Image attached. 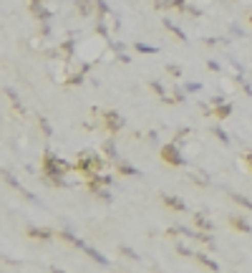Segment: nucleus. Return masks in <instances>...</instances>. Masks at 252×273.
I'll return each instance as SVG.
<instances>
[{
  "mask_svg": "<svg viewBox=\"0 0 252 273\" xmlns=\"http://www.w3.org/2000/svg\"><path fill=\"white\" fill-rule=\"evenodd\" d=\"M103 152L101 154H96L91 150H81L78 152V159H76V170L81 172V175H86V177H91V175H98V172H103Z\"/></svg>",
  "mask_w": 252,
  "mask_h": 273,
  "instance_id": "1",
  "label": "nucleus"
},
{
  "mask_svg": "<svg viewBox=\"0 0 252 273\" xmlns=\"http://www.w3.org/2000/svg\"><path fill=\"white\" fill-rule=\"evenodd\" d=\"M40 170H43V175H68L71 170H76V165H71V162L61 159L58 154H53L51 150H46L43 152V165H40Z\"/></svg>",
  "mask_w": 252,
  "mask_h": 273,
  "instance_id": "2",
  "label": "nucleus"
},
{
  "mask_svg": "<svg viewBox=\"0 0 252 273\" xmlns=\"http://www.w3.org/2000/svg\"><path fill=\"white\" fill-rule=\"evenodd\" d=\"M179 147H182V144H177L174 139L166 142V144H161V150H159L161 159H164L166 165H172V167H187V159H184V154H182Z\"/></svg>",
  "mask_w": 252,
  "mask_h": 273,
  "instance_id": "3",
  "label": "nucleus"
},
{
  "mask_svg": "<svg viewBox=\"0 0 252 273\" xmlns=\"http://www.w3.org/2000/svg\"><path fill=\"white\" fill-rule=\"evenodd\" d=\"M101 124H103V129H109L111 134H119L126 126V119L116 109H106V112H101Z\"/></svg>",
  "mask_w": 252,
  "mask_h": 273,
  "instance_id": "4",
  "label": "nucleus"
},
{
  "mask_svg": "<svg viewBox=\"0 0 252 273\" xmlns=\"http://www.w3.org/2000/svg\"><path fill=\"white\" fill-rule=\"evenodd\" d=\"M3 180L8 182V185H10L13 190H18V192H20V195H23L26 200H31V203H35V205H40V200H38V195H33L31 190H26V187H23V185L18 182V177L13 175V170H10V167H3Z\"/></svg>",
  "mask_w": 252,
  "mask_h": 273,
  "instance_id": "5",
  "label": "nucleus"
},
{
  "mask_svg": "<svg viewBox=\"0 0 252 273\" xmlns=\"http://www.w3.org/2000/svg\"><path fill=\"white\" fill-rule=\"evenodd\" d=\"M28 10H31V15L38 21V23H43V21H51V18H53V10H51V8H46V0H28Z\"/></svg>",
  "mask_w": 252,
  "mask_h": 273,
  "instance_id": "6",
  "label": "nucleus"
},
{
  "mask_svg": "<svg viewBox=\"0 0 252 273\" xmlns=\"http://www.w3.org/2000/svg\"><path fill=\"white\" fill-rule=\"evenodd\" d=\"M161 203L169 208V210H174V212H187V203L182 200V197H177V195H169V192H161Z\"/></svg>",
  "mask_w": 252,
  "mask_h": 273,
  "instance_id": "7",
  "label": "nucleus"
},
{
  "mask_svg": "<svg viewBox=\"0 0 252 273\" xmlns=\"http://www.w3.org/2000/svg\"><path fill=\"white\" fill-rule=\"evenodd\" d=\"M40 182L46 187H51V190H68L71 187V182L66 180V175H43Z\"/></svg>",
  "mask_w": 252,
  "mask_h": 273,
  "instance_id": "8",
  "label": "nucleus"
},
{
  "mask_svg": "<svg viewBox=\"0 0 252 273\" xmlns=\"http://www.w3.org/2000/svg\"><path fill=\"white\" fill-rule=\"evenodd\" d=\"M58 235H61V238L68 243V245L78 248V250H86V245H89V243L83 241V238H78V235H76V233H73L71 228H63V230H58Z\"/></svg>",
  "mask_w": 252,
  "mask_h": 273,
  "instance_id": "9",
  "label": "nucleus"
},
{
  "mask_svg": "<svg viewBox=\"0 0 252 273\" xmlns=\"http://www.w3.org/2000/svg\"><path fill=\"white\" fill-rule=\"evenodd\" d=\"M26 235L28 238H35V241H53V230H48V228H38V225H28L26 228Z\"/></svg>",
  "mask_w": 252,
  "mask_h": 273,
  "instance_id": "10",
  "label": "nucleus"
},
{
  "mask_svg": "<svg viewBox=\"0 0 252 273\" xmlns=\"http://www.w3.org/2000/svg\"><path fill=\"white\" fill-rule=\"evenodd\" d=\"M192 223H194L197 228H202V230H209V233L215 230V223H212V220L207 217V212H204V210L192 212Z\"/></svg>",
  "mask_w": 252,
  "mask_h": 273,
  "instance_id": "11",
  "label": "nucleus"
},
{
  "mask_svg": "<svg viewBox=\"0 0 252 273\" xmlns=\"http://www.w3.org/2000/svg\"><path fill=\"white\" fill-rule=\"evenodd\" d=\"M116 172H119V175H124V177H144V172H141L139 167L129 165V162H124V159H119V162H116Z\"/></svg>",
  "mask_w": 252,
  "mask_h": 273,
  "instance_id": "12",
  "label": "nucleus"
},
{
  "mask_svg": "<svg viewBox=\"0 0 252 273\" xmlns=\"http://www.w3.org/2000/svg\"><path fill=\"white\" fill-rule=\"evenodd\" d=\"M76 13H78L81 18L96 15V0H76Z\"/></svg>",
  "mask_w": 252,
  "mask_h": 273,
  "instance_id": "13",
  "label": "nucleus"
},
{
  "mask_svg": "<svg viewBox=\"0 0 252 273\" xmlns=\"http://www.w3.org/2000/svg\"><path fill=\"white\" fill-rule=\"evenodd\" d=\"M187 177L194 182L197 187H209V185H212V177L204 175L202 170H187Z\"/></svg>",
  "mask_w": 252,
  "mask_h": 273,
  "instance_id": "14",
  "label": "nucleus"
},
{
  "mask_svg": "<svg viewBox=\"0 0 252 273\" xmlns=\"http://www.w3.org/2000/svg\"><path fill=\"white\" fill-rule=\"evenodd\" d=\"M149 89L154 91V94H157V96L161 99V101H164V104H174L172 94H166V89H164V84H161V81H157V79H152V81H149Z\"/></svg>",
  "mask_w": 252,
  "mask_h": 273,
  "instance_id": "15",
  "label": "nucleus"
},
{
  "mask_svg": "<svg viewBox=\"0 0 252 273\" xmlns=\"http://www.w3.org/2000/svg\"><path fill=\"white\" fill-rule=\"evenodd\" d=\"M131 48L136 51V53H141V56H157L161 48H157V46H152V43H144V41H134L131 43Z\"/></svg>",
  "mask_w": 252,
  "mask_h": 273,
  "instance_id": "16",
  "label": "nucleus"
},
{
  "mask_svg": "<svg viewBox=\"0 0 252 273\" xmlns=\"http://www.w3.org/2000/svg\"><path fill=\"white\" fill-rule=\"evenodd\" d=\"M161 26H164V28L169 30V33H172V35H174L177 41H182V43H187V41H189V38H187V33H184V30L179 28L177 23H172L169 18H161Z\"/></svg>",
  "mask_w": 252,
  "mask_h": 273,
  "instance_id": "17",
  "label": "nucleus"
},
{
  "mask_svg": "<svg viewBox=\"0 0 252 273\" xmlns=\"http://www.w3.org/2000/svg\"><path fill=\"white\" fill-rule=\"evenodd\" d=\"M101 152H103V157L109 159V162H119L121 157H119V150H116V142L114 139H106L103 144H101Z\"/></svg>",
  "mask_w": 252,
  "mask_h": 273,
  "instance_id": "18",
  "label": "nucleus"
},
{
  "mask_svg": "<svg viewBox=\"0 0 252 273\" xmlns=\"http://www.w3.org/2000/svg\"><path fill=\"white\" fill-rule=\"evenodd\" d=\"M3 94L13 101V106H15V112L18 114H26V106H23V101H20V96H18V91L13 89V86H3Z\"/></svg>",
  "mask_w": 252,
  "mask_h": 273,
  "instance_id": "19",
  "label": "nucleus"
},
{
  "mask_svg": "<svg viewBox=\"0 0 252 273\" xmlns=\"http://www.w3.org/2000/svg\"><path fill=\"white\" fill-rule=\"evenodd\" d=\"M58 51H61V56H66L68 61L73 59V56H76V35H68L61 46H58Z\"/></svg>",
  "mask_w": 252,
  "mask_h": 273,
  "instance_id": "20",
  "label": "nucleus"
},
{
  "mask_svg": "<svg viewBox=\"0 0 252 273\" xmlns=\"http://www.w3.org/2000/svg\"><path fill=\"white\" fill-rule=\"evenodd\" d=\"M83 253H86V256L94 261L96 266H101V268H106V266H109V258H106L101 250H96L94 245H86V250H83Z\"/></svg>",
  "mask_w": 252,
  "mask_h": 273,
  "instance_id": "21",
  "label": "nucleus"
},
{
  "mask_svg": "<svg viewBox=\"0 0 252 273\" xmlns=\"http://www.w3.org/2000/svg\"><path fill=\"white\" fill-rule=\"evenodd\" d=\"M229 225L235 230H240V233H252V225L247 223V217H242V215H229Z\"/></svg>",
  "mask_w": 252,
  "mask_h": 273,
  "instance_id": "22",
  "label": "nucleus"
},
{
  "mask_svg": "<svg viewBox=\"0 0 252 273\" xmlns=\"http://www.w3.org/2000/svg\"><path fill=\"white\" fill-rule=\"evenodd\" d=\"M227 197H229L235 205H240V208H245V210H252V200L250 197H245L242 192H232V190H227Z\"/></svg>",
  "mask_w": 252,
  "mask_h": 273,
  "instance_id": "23",
  "label": "nucleus"
},
{
  "mask_svg": "<svg viewBox=\"0 0 252 273\" xmlns=\"http://www.w3.org/2000/svg\"><path fill=\"white\" fill-rule=\"evenodd\" d=\"M194 261H197V263H202V266H204V268H209V271H220V263H217L215 258H209L207 253H197V256H194Z\"/></svg>",
  "mask_w": 252,
  "mask_h": 273,
  "instance_id": "24",
  "label": "nucleus"
},
{
  "mask_svg": "<svg viewBox=\"0 0 252 273\" xmlns=\"http://www.w3.org/2000/svg\"><path fill=\"white\" fill-rule=\"evenodd\" d=\"M209 132H212V137H217V139H220V142L224 144V147H229V144H232V137H229V134H227L224 129H222L220 124H215V126H212Z\"/></svg>",
  "mask_w": 252,
  "mask_h": 273,
  "instance_id": "25",
  "label": "nucleus"
},
{
  "mask_svg": "<svg viewBox=\"0 0 252 273\" xmlns=\"http://www.w3.org/2000/svg\"><path fill=\"white\" fill-rule=\"evenodd\" d=\"M215 117H217V119H229V117H232V104H229V101H224V104H222V106H215Z\"/></svg>",
  "mask_w": 252,
  "mask_h": 273,
  "instance_id": "26",
  "label": "nucleus"
},
{
  "mask_svg": "<svg viewBox=\"0 0 252 273\" xmlns=\"http://www.w3.org/2000/svg\"><path fill=\"white\" fill-rule=\"evenodd\" d=\"M182 13H187L189 18H202V15H204V8H199V5H194V3L189 0L187 5H184V10H182Z\"/></svg>",
  "mask_w": 252,
  "mask_h": 273,
  "instance_id": "27",
  "label": "nucleus"
},
{
  "mask_svg": "<svg viewBox=\"0 0 252 273\" xmlns=\"http://www.w3.org/2000/svg\"><path fill=\"white\" fill-rule=\"evenodd\" d=\"M94 197H96V200H101L103 205H111V203H114V195H111V190H109V187H101Z\"/></svg>",
  "mask_w": 252,
  "mask_h": 273,
  "instance_id": "28",
  "label": "nucleus"
},
{
  "mask_svg": "<svg viewBox=\"0 0 252 273\" xmlns=\"http://www.w3.org/2000/svg\"><path fill=\"white\" fill-rule=\"evenodd\" d=\"M172 99H174V104H184V101H187L184 86H172Z\"/></svg>",
  "mask_w": 252,
  "mask_h": 273,
  "instance_id": "29",
  "label": "nucleus"
},
{
  "mask_svg": "<svg viewBox=\"0 0 252 273\" xmlns=\"http://www.w3.org/2000/svg\"><path fill=\"white\" fill-rule=\"evenodd\" d=\"M227 35H229V38H245V35H247V30L242 28L240 23H232V26L227 28Z\"/></svg>",
  "mask_w": 252,
  "mask_h": 273,
  "instance_id": "30",
  "label": "nucleus"
},
{
  "mask_svg": "<svg viewBox=\"0 0 252 273\" xmlns=\"http://www.w3.org/2000/svg\"><path fill=\"white\" fill-rule=\"evenodd\" d=\"M38 126H40V132H43V137H53V126L48 124V119H46L43 114H38Z\"/></svg>",
  "mask_w": 252,
  "mask_h": 273,
  "instance_id": "31",
  "label": "nucleus"
},
{
  "mask_svg": "<svg viewBox=\"0 0 252 273\" xmlns=\"http://www.w3.org/2000/svg\"><path fill=\"white\" fill-rule=\"evenodd\" d=\"M189 137H192V129H189V126H179V129H177V137H174V142H177V144H184Z\"/></svg>",
  "mask_w": 252,
  "mask_h": 273,
  "instance_id": "32",
  "label": "nucleus"
},
{
  "mask_svg": "<svg viewBox=\"0 0 252 273\" xmlns=\"http://www.w3.org/2000/svg\"><path fill=\"white\" fill-rule=\"evenodd\" d=\"M119 253H121L124 258H131V261H136V263L141 261V256H139L134 248H129V245H119Z\"/></svg>",
  "mask_w": 252,
  "mask_h": 273,
  "instance_id": "33",
  "label": "nucleus"
},
{
  "mask_svg": "<svg viewBox=\"0 0 252 273\" xmlns=\"http://www.w3.org/2000/svg\"><path fill=\"white\" fill-rule=\"evenodd\" d=\"M96 177H98V182H101L103 187H114V185H116V177H114V175H109V172H98Z\"/></svg>",
  "mask_w": 252,
  "mask_h": 273,
  "instance_id": "34",
  "label": "nucleus"
},
{
  "mask_svg": "<svg viewBox=\"0 0 252 273\" xmlns=\"http://www.w3.org/2000/svg\"><path fill=\"white\" fill-rule=\"evenodd\" d=\"M174 248H177V253H179L182 258H194V256H197V250H192V248H187L184 243H177Z\"/></svg>",
  "mask_w": 252,
  "mask_h": 273,
  "instance_id": "35",
  "label": "nucleus"
},
{
  "mask_svg": "<svg viewBox=\"0 0 252 273\" xmlns=\"http://www.w3.org/2000/svg\"><path fill=\"white\" fill-rule=\"evenodd\" d=\"M164 68H166V74H169L172 79H179V76H182V66H179V63H166Z\"/></svg>",
  "mask_w": 252,
  "mask_h": 273,
  "instance_id": "36",
  "label": "nucleus"
},
{
  "mask_svg": "<svg viewBox=\"0 0 252 273\" xmlns=\"http://www.w3.org/2000/svg\"><path fill=\"white\" fill-rule=\"evenodd\" d=\"M109 48H111V53H114V56H119V53H124V51H126V46L121 43V41H109Z\"/></svg>",
  "mask_w": 252,
  "mask_h": 273,
  "instance_id": "37",
  "label": "nucleus"
},
{
  "mask_svg": "<svg viewBox=\"0 0 252 273\" xmlns=\"http://www.w3.org/2000/svg\"><path fill=\"white\" fill-rule=\"evenodd\" d=\"M202 89H204V86H202L199 81H187V84H184V91H187V94H199Z\"/></svg>",
  "mask_w": 252,
  "mask_h": 273,
  "instance_id": "38",
  "label": "nucleus"
},
{
  "mask_svg": "<svg viewBox=\"0 0 252 273\" xmlns=\"http://www.w3.org/2000/svg\"><path fill=\"white\" fill-rule=\"evenodd\" d=\"M229 63H232V68H235L237 74H247V71H250V68H245V63H242V61H237L235 56H229Z\"/></svg>",
  "mask_w": 252,
  "mask_h": 273,
  "instance_id": "39",
  "label": "nucleus"
},
{
  "mask_svg": "<svg viewBox=\"0 0 252 273\" xmlns=\"http://www.w3.org/2000/svg\"><path fill=\"white\" fill-rule=\"evenodd\" d=\"M224 101H227V96H224V94H215V96L209 99V104H212V106H222Z\"/></svg>",
  "mask_w": 252,
  "mask_h": 273,
  "instance_id": "40",
  "label": "nucleus"
},
{
  "mask_svg": "<svg viewBox=\"0 0 252 273\" xmlns=\"http://www.w3.org/2000/svg\"><path fill=\"white\" fill-rule=\"evenodd\" d=\"M207 68H209L212 74H220V71H222V66H220V63H217V61H212V59L207 61Z\"/></svg>",
  "mask_w": 252,
  "mask_h": 273,
  "instance_id": "41",
  "label": "nucleus"
},
{
  "mask_svg": "<svg viewBox=\"0 0 252 273\" xmlns=\"http://www.w3.org/2000/svg\"><path fill=\"white\" fill-rule=\"evenodd\" d=\"M116 61H119V63H124V66H129V63H131V56H129V53H119V56H116Z\"/></svg>",
  "mask_w": 252,
  "mask_h": 273,
  "instance_id": "42",
  "label": "nucleus"
},
{
  "mask_svg": "<svg viewBox=\"0 0 252 273\" xmlns=\"http://www.w3.org/2000/svg\"><path fill=\"white\" fill-rule=\"evenodd\" d=\"M240 89H242V94H245V96H252V84H250V81H245Z\"/></svg>",
  "mask_w": 252,
  "mask_h": 273,
  "instance_id": "43",
  "label": "nucleus"
},
{
  "mask_svg": "<svg viewBox=\"0 0 252 273\" xmlns=\"http://www.w3.org/2000/svg\"><path fill=\"white\" fill-rule=\"evenodd\" d=\"M146 139H149V142H159V134L154 129H149V132H146Z\"/></svg>",
  "mask_w": 252,
  "mask_h": 273,
  "instance_id": "44",
  "label": "nucleus"
},
{
  "mask_svg": "<svg viewBox=\"0 0 252 273\" xmlns=\"http://www.w3.org/2000/svg\"><path fill=\"white\" fill-rule=\"evenodd\" d=\"M242 157H245V162H247V165H250V170H252V152L247 150V152H245V154H242Z\"/></svg>",
  "mask_w": 252,
  "mask_h": 273,
  "instance_id": "45",
  "label": "nucleus"
},
{
  "mask_svg": "<svg viewBox=\"0 0 252 273\" xmlns=\"http://www.w3.org/2000/svg\"><path fill=\"white\" fill-rule=\"evenodd\" d=\"M250 26H252V15H250Z\"/></svg>",
  "mask_w": 252,
  "mask_h": 273,
  "instance_id": "46",
  "label": "nucleus"
},
{
  "mask_svg": "<svg viewBox=\"0 0 252 273\" xmlns=\"http://www.w3.org/2000/svg\"><path fill=\"white\" fill-rule=\"evenodd\" d=\"M250 76H252V68H250Z\"/></svg>",
  "mask_w": 252,
  "mask_h": 273,
  "instance_id": "47",
  "label": "nucleus"
}]
</instances>
